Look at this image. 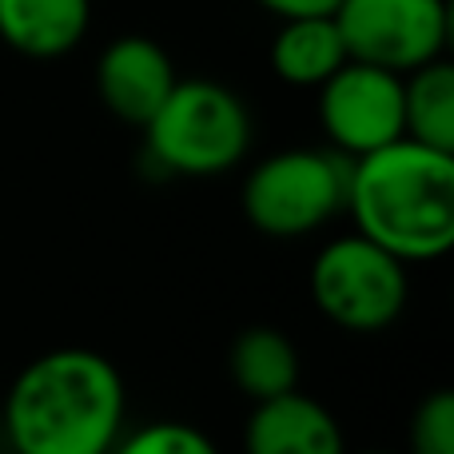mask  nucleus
<instances>
[{"instance_id": "f257e3e1", "label": "nucleus", "mask_w": 454, "mask_h": 454, "mask_svg": "<svg viewBox=\"0 0 454 454\" xmlns=\"http://www.w3.org/2000/svg\"><path fill=\"white\" fill-rule=\"evenodd\" d=\"M124 427V379L88 347L44 351L12 379L4 434L20 454H104Z\"/></svg>"}, {"instance_id": "f03ea898", "label": "nucleus", "mask_w": 454, "mask_h": 454, "mask_svg": "<svg viewBox=\"0 0 454 454\" xmlns=\"http://www.w3.org/2000/svg\"><path fill=\"white\" fill-rule=\"evenodd\" d=\"M347 212L403 263H431L454 247V152L411 136L351 160Z\"/></svg>"}, {"instance_id": "7ed1b4c3", "label": "nucleus", "mask_w": 454, "mask_h": 454, "mask_svg": "<svg viewBox=\"0 0 454 454\" xmlns=\"http://www.w3.org/2000/svg\"><path fill=\"white\" fill-rule=\"evenodd\" d=\"M148 132V156L168 176H223L243 164L251 148V112L227 84L215 80H176Z\"/></svg>"}, {"instance_id": "20e7f679", "label": "nucleus", "mask_w": 454, "mask_h": 454, "mask_svg": "<svg viewBox=\"0 0 454 454\" xmlns=\"http://www.w3.org/2000/svg\"><path fill=\"white\" fill-rule=\"evenodd\" d=\"M347 176L351 156L343 152H275L243 180V215L271 239L311 235L347 207Z\"/></svg>"}, {"instance_id": "39448f33", "label": "nucleus", "mask_w": 454, "mask_h": 454, "mask_svg": "<svg viewBox=\"0 0 454 454\" xmlns=\"http://www.w3.org/2000/svg\"><path fill=\"white\" fill-rule=\"evenodd\" d=\"M311 303L323 319L351 335H379L407 307V263L395 251L379 247L363 231L339 235L319 247L307 275Z\"/></svg>"}, {"instance_id": "423d86ee", "label": "nucleus", "mask_w": 454, "mask_h": 454, "mask_svg": "<svg viewBox=\"0 0 454 454\" xmlns=\"http://www.w3.org/2000/svg\"><path fill=\"white\" fill-rule=\"evenodd\" d=\"M335 24L351 60L411 72L442 56L450 40L447 0H339Z\"/></svg>"}, {"instance_id": "0eeeda50", "label": "nucleus", "mask_w": 454, "mask_h": 454, "mask_svg": "<svg viewBox=\"0 0 454 454\" xmlns=\"http://www.w3.org/2000/svg\"><path fill=\"white\" fill-rule=\"evenodd\" d=\"M319 124L335 152L367 156L403 136V76L367 60H347L319 84Z\"/></svg>"}, {"instance_id": "6e6552de", "label": "nucleus", "mask_w": 454, "mask_h": 454, "mask_svg": "<svg viewBox=\"0 0 454 454\" xmlns=\"http://www.w3.org/2000/svg\"><path fill=\"white\" fill-rule=\"evenodd\" d=\"M176 80L172 56L152 36H116L96 60V92L124 124H148Z\"/></svg>"}, {"instance_id": "1a4fd4ad", "label": "nucleus", "mask_w": 454, "mask_h": 454, "mask_svg": "<svg viewBox=\"0 0 454 454\" xmlns=\"http://www.w3.org/2000/svg\"><path fill=\"white\" fill-rule=\"evenodd\" d=\"M243 442L251 454H339L343 431L319 399L291 387L271 399H255Z\"/></svg>"}, {"instance_id": "9d476101", "label": "nucleus", "mask_w": 454, "mask_h": 454, "mask_svg": "<svg viewBox=\"0 0 454 454\" xmlns=\"http://www.w3.org/2000/svg\"><path fill=\"white\" fill-rule=\"evenodd\" d=\"M92 0H0V40L32 60H56L84 40Z\"/></svg>"}, {"instance_id": "9b49d317", "label": "nucleus", "mask_w": 454, "mask_h": 454, "mask_svg": "<svg viewBox=\"0 0 454 454\" xmlns=\"http://www.w3.org/2000/svg\"><path fill=\"white\" fill-rule=\"evenodd\" d=\"M351 60L331 12L283 16L271 40V68L291 88H319L335 68Z\"/></svg>"}, {"instance_id": "f8f14e48", "label": "nucleus", "mask_w": 454, "mask_h": 454, "mask_svg": "<svg viewBox=\"0 0 454 454\" xmlns=\"http://www.w3.org/2000/svg\"><path fill=\"white\" fill-rule=\"evenodd\" d=\"M227 371L251 403L271 399L299 387V347L279 327H247L227 351Z\"/></svg>"}, {"instance_id": "ddd939ff", "label": "nucleus", "mask_w": 454, "mask_h": 454, "mask_svg": "<svg viewBox=\"0 0 454 454\" xmlns=\"http://www.w3.org/2000/svg\"><path fill=\"white\" fill-rule=\"evenodd\" d=\"M403 136L454 152V64L434 56L403 72Z\"/></svg>"}, {"instance_id": "4468645a", "label": "nucleus", "mask_w": 454, "mask_h": 454, "mask_svg": "<svg viewBox=\"0 0 454 454\" xmlns=\"http://www.w3.org/2000/svg\"><path fill=\"white\" fill-rule=\"evenodd\" d=\"M411 450L415 454H454V395L431 391L411 415Z\"/></svg>"}, {"instance_id": "2eb2a0df", "label": "nucleus", "mask_w": 454, "mask_h": 454, "mask_svg": "<svg viewBox=\"0 0 454 454\" xmlns=\"http://www.w3.org/2000/svg\"><path fill=\"white\" fill-rule=\"evenodd\" d=\"M124 454H212L215 442L192 423H144L136 434L116 442Z\"/></svg>"}, {"instance_id": "dca6fc26", "label": "nucleus", "mask_w": 454, "mask_h": 454, "mask_svg": "<svg viewBox=\"0 0 454 454\" xmlns=\"http://www.w3.org/2000/svg\"><path fill=\"white\" fill-rule=\"evenodd\" d=\"M259 4L283 20V16H303V12H335L339 0H259Z\"/></svg>"}]
</instances>
